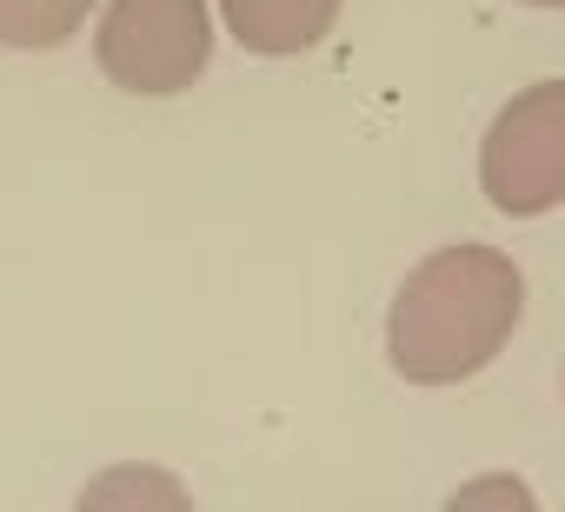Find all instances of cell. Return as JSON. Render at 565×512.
I'll list each match as a JSON object with an SVG mask.
<instances>
[{"instance_id": "cell-1", "label": "cell", "mask_w": 565, "mask_h": 512, "mask_svg": "<svg viewBox=\"0 0 565 512\" xmlns=\"http://www.w3.org/2000/svg\"><path fill=\"white\" fill-rule=\"evenodd\" d=\"M525 313V280L499 246H439L399 280L386 313V360L413 386H459L486 373Z\"/></svg>"}, {"instance_id": "cell-2", "label": "cell", "mask_w": 565, "mask_h": 512, "mask_svg": "<svg viewBox=\"0 0 565 512\" xmlns=\"http://www.w3.org/2000/svg\"><path fill=\"white\" fill-rule=\"evenodd\" d=\"M94 54L127 94H186L213 61L206 0H107Z\"/></svg>"}, {"instance_id": "cell-3", "label": "cell", "mask_w": 565, "mask_h": 512, "mask_svg": "<svg viewBox=\"0 0 565 512\" xmlns=\"http://www.w3.org/2000/svg\"><path fill=\"white\" fill-rule=\"evenodd\" d=\"M479 186L512 220H539L565 200V81H539L492 114Z\"/></svg>"}, {"instance_id": "cell-4", "label": "cell", "mask_w": 565, "mask_h": 512, "mask_svg": "<svg viewBox=\"0 0 565 512\" xmlns=\"http://www.w3.org/2000/svg\"><path fill=\"white\" fill-rule=\"evenodd\" d=\"M220 14H226V34L246 54L287 61V54H307L333 34L340 0H220Z\"/></svg>"}, {"instance_id": "cell-5", "label": "cell", "mask_w": 565, "mask_h": 512, "mask_svg": "<svg viewBox=\"0 0 565 512\" xmlns=\"http://www.w3.org/2000/svg\"><path fill=\"white\" fill-rule=\"evenodd\" d=\"M94 14V0H0V47H67Z\"/></svg>"}, {"instance_id": "cell-6", "label": "cell", "mask_w": 565, "mask_h": 512, "mask_svg": "<svg viewBox=\"0 0 565 512\" xmlns=\"http://www.w3.org/2000/svg\"><path fill=\"white\" fill-rule=\"evenodd\" d=\"M87 505H120V499H160V505H186V486L167 472H107L81 492Z\"/></svg>"}, {"instance_id": "cell-7", "label": "cell", "mask_w": 565, "mask_h": 512, "mask_svg": "<svg viewBox=\"0 0 565 512\" xmlns=\"http://www.w3.org/2000/svg\"><path fill=\"white\" fill-rule=\"evenodd\" d=\"M452 505H459V512H472V505H519V512H532L539 499H532L525 479H472V486L452 492Z\"/></svg>"}, {"instance_id": "cell-8", "label": "cell", "mask_w": 565, "mask_h": 512, "mask_svg": "<svg viewBox=\"0 0 565 512\" xmlns=\"http://www.w3.org/2000/svg\"><path fill=\"white\" fill-rule=\"evenodd\" d=\"M525 8H565V0H525Z\"/></svg>"}]
</instances>
